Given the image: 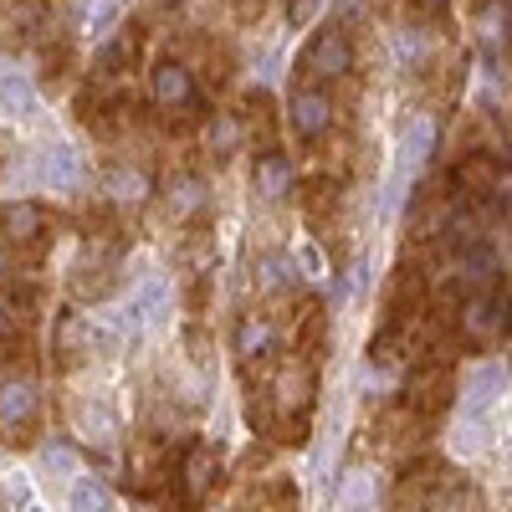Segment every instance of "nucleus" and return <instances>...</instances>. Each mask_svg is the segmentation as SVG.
Here are the masks:
<instances>
[{
  "instance_id": "19",
  "label": "nucleus",
  "mask_w": 512,
  "mask_h": 512,
  "mask_svg": "<svg viewBox=\"0 0 512 512\" xmlns=\"http://www.w3.org/2000/svg\"><path fill=\"white\" fill-rule=\"evenodd\" d=\"M308 11H313V0H287V16H292V21H303Z\"/></svg>"
},
{
  "instance_id": "18",
  "label": "nucleus",
  "mask_w": 512,
  "mask_h": 512,
  "mask_svg": "<svg viewBox=\"0 0 512 512\" xmlns=\"http://www.w3.org/2000/svg\"><path fill=\"white\" fill-rule=\"evenodd\" d=\"M47 466H52V472H72V451H52Z\"/></svg>"
},
{
  "instance_id": "9",
  "label": "nucleus",
  "mask_w": 512,
  "mask_h": 512,
  "mask_svg": "<svg viewBox=\"0 0 512 512\" xmlns=\"http://www.w3.org/2000/svg\"><path fill=\"white\" fill-rule=\"evenodd\" d=\"M210 482H216V451H210V446H190V456H185V497L190 502L205 497Z\"/></svg>"
},
{
  "instance_id": "7",
  "label": "nucleus",
  "mask_w": 512,
  "mask_h": 512,
  "mask_svg": "<svg viewBox=\"0 0 512 512\" xmlns=\"http://www.w3.org/2000/svg\"><path fill=\"white\" fill-rule=\"evenodd\" d=\"M113 272H118V256H82L77 262V292H88V297H103L113 287Z\"/></svg>"
},
{
  "instance_id": "1",
  "label": "nucleus",
  "mask_w": 512,
  "mask_h": 512,
  "mask_svg": "<svg viewBox=\"0 0 512 512\" xmlns=\"http://www.w3.org/2000/svg\"><path fill=\"white\" fill-rule=\"evenodd\" d=\"M354 67V52H349V36H344V26H323L308 47H303V57H297V72H303V82H313V88H323V82H333V77H344Z\"/></svg>"
},
{
  "instance_id": "21",
  "label": "nucleus",
  "mask_w": 512,
  "mask_h": 512,
  "mask_svg": "<svg viewBox=\"0 0 512 512\" xmlns=\"http://www.w3.org/2000/svg\"><path fill=\"white\" fill-rule=\"evenodd\" d=\"M507 431H512V415H507Z\"/></svg>"
},
{
  "instance_id": "11",
  "label": "nucleus",
  "mask_w": 512,
  "mask_h": 512,
  "mask_svg": "<svg viewBox=\"0 0 512 512\" xmlns=\"http://www.w3.org/2000/svg\"><path fill=\"white\" fill-rule=\"evenodd\" d=\"M0 226H6V236H16V241H36L41 231H47V216H41L36 205H6L0 210Z\"/></svg>"
},
{
  "instance_id": "10",
  "label": "nucleus",
  "mask_w": 512,
  "mask_h": 512,
  "mask_svg": "<svg viewBox=\"0 0 512 512\" xmlns=\"http://www.w3.org/2000/svg\"><path fill=\"white\" fill-rule=\"evenodd\" d=\"M41 175H47L57 190H77L82 185V164H77V154L67 144H57V149H47V159H41Z\"/></svg>"
},
{
  "instance_id": "12",
  "label": "nucleus",
  "mask_w": 512,
  "mask_h": 512,
  "mask_svg": "<svg viewBox=\"0 0 512 512\" xmlns=\"http://www.w3.org/2000/svg\"><path fill=\"white\" fill-rule=\"evenodd\" d=\"M272 349V328H267V318H241L236 323V354L241 359H256V354H267Z\"/></svg>"
},
{
  "instance_id": "5",
  "label": "nucleus",
  "mask_w": 512,
  "mask_h": 512,
  "mask_svg": "<svg viewBox=\"0 0 512 512\" xmlns=\"http://www.w3.org/2000/svg\"><path fill=\"white\" fill-rule=\"evenodd\" d=\"M446 400H451V374H446V369H425V379H415V390H410L415 415L436 420V415L446 410Z\"/></svg>"
},
{
  "instance_id": "14",
  "label": "nucleus",
  "mask_w": 512,
  "mask_h": 512,
  "mask_svg": "<svg viewBox=\"0 0 512 512\" xmlns=\"http://www.w3.org/2000/svg\"><path fill=\"white\" fill-rule=\"evenodd\" d=\"M374 497H379V482H374L369 472H354L344 487H338V502H344L349 512H364V507H374Z\"/></svg>"
},
{
  "instance_id": "2",
  "label": "nucleus",
  "mask_w": 512,
  "mask_h": 512,
  "mask_svg": "<svg viewBox=\"0 0 512 512\" xmlns=\"http://www.w3.org/2000/svg\"><path fill=\"white\" fill-rule=\"evenodd\" d=\"M461 323H466V344H472V349L497 344L502 333H512V297L507 292H487Z\"/></svg>"
},
{
  "instance_id": "15",
  "label": "nucleus",
  "mask_w": 512,
  "mask_h": 512,
  "mask_svg": "<svg viewBox=\"0 0 512 512\" xmlns=\"http://www.w3.org/2000/svg\"><path fill=\"white\" fill-rule=\"evenodd\" d=\"M108 195H113V200H139V195H144V175H139V169L113 164V169H108Z\"/></svg>"
},
{
  "instance_id": "3",
  "label": "nucleus",
  "mask_w": 512,
  "mask_h": 512,
  "mask_svg": "<svg viewBox=\"0 0 512 512\" xmlns=\"http://www.w3.org/2000/svg\"><path fill=\"white\" fill-rule=\"evenodd\" d=\"M328 118H333V103L323 88H313V82H303V88H292V134L303 144H318L328 134Z\"/></svg>"
},
{
  "instance_id": "4",
  "label": "nucleus",
  "mask_w": 512,
  "mask_h": 512,
  "mask_svg": "<svg viewBox=\"0 0 512 512\" xmlns=\"http://www.w3.org/2000/svg\"><path fill=\"white\" fill-rule=\"evenodd\" d=\"M154 103H159V108H180V113H200V88H195V77H190L180 62L154 67Z\"/></svg>"
},
{
  "instance_id": "8",
  "label": "nucleus",
  "mask_w": 512,
  "mask_h": 512,
  "mask_svg": "<svg viewBox=\"0 0 512 512\" xmlns=\"http://www.w3.org/2000/svg\"><path fill=\"white\" fill-rule=\"evenodd\" d=\"M502 384H507V369H502V364H487L472 384H466V395H461V400H466V415H482V410L502 395Z\"/></svg>"
},
{
  "instance_id": "13",
  "label": "nucleus",
  "mask_w": 512,
  "mask_h": 512,
  "mask_svg": "<svg viewBox=\"0 0 512 512\" xmlns=\"http://www.w3.org/2000/svg\"><path fill=\"white\" fill-rule=\"evenodd\" d=\"M72 512H113V492L98 477H77L72 487Z\"/></svg>"
},
{
  "instance_id": "16",
  "label": "nucleus",
  "mask_w": 512,
  "mask_h": 512,
  "mask_svg": "<svg viewBox=\"0 0 512 512\" xmlns=\"http://www.w3.org/2000/svg\"><path fill=\"white\" fill-rule=\"evenodd\" d=\"M0 108H11V113H31V88L21 77H0Z\"/></svg>"
},
{
  "instance_id": "17",
  "label": "nucleus",
  "mask_w": 512,
  "mask_h": 512,
  "mask_svg": "<svg viewBox=\"0 0 512 512\" xmlns=\"http://www.w3.org/2000/svg\"><path fill=\"white\" fill-rule=\"evenodd\" d=\"M236 139H241L236 118H221V128H216V134H210V149H216V159H226V154L236 149Z\"/></svg>"
},
{
  "instance_id": "20",
  "label": "nucleus",
  "mask_w": 512,
  "mask_h": 512,
  "mask_svg": "<svg viewBox=\"0 0 512 512\" xmlns=\"http://www.w3.org/2000/svg\"><path fill=\"white\" fill-rule=\"evenodd\" d=\"M0 333H6V313H0Z\"/></svg>"
},
{
  "instance_id": "6",
  "label": "nucleus",
  "mask_w": 512,
  "mask_h": 512,
  "mask_svg": "<svg viewBox=\"0 0 512 512\" xmlns=\"http://www.w3.org/2000/svg\"><path fill=\"white\" fill-rule=\"evenodd\" d=\"M36 415V390L26 379H11L0 384V425H26Z\"/></svg>"
}]
</instances>
